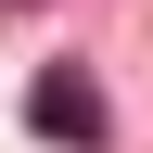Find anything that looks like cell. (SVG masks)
<instances>
[{"instance_id":"cell-1","label":"cell","mask_w":153,"mask_h":153,"mask_svg":"<svg viewBox=\"0 0 153 153\" xmlns=\"http://www.w3.org/2000/svg\"><path fill=\"white\" fill-rule=\"evenodd\" d=\"M38 128H51V140H102V102H89V76H51V89H38Z\"/></svg>"}]
</instances>
